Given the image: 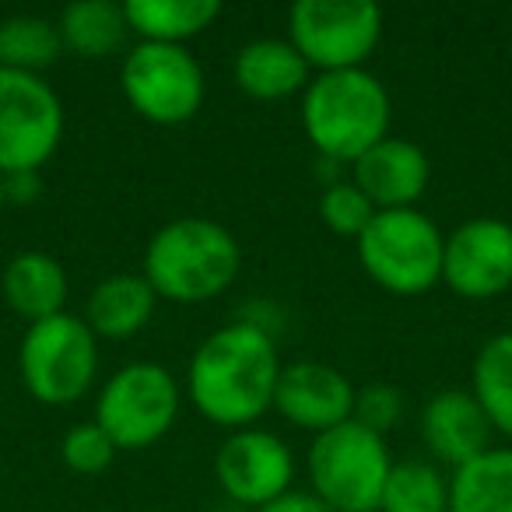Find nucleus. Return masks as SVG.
Wrapping results in <instances>:
<instances>
[{
    "mask_svg": "<svg viewBox=\"0 0 512 512\" xmlns=\"http://www.w3.org/2000/svg\"><path fill=\"white\" fill-rule=\"evenodd\" d=\"M274 407L292 421L295 428H306L323 435L330 428L355 418V386L348 376L323 362H292L281 369Z\"/></svg>",
    "mask_w": 512,
    "mask_h": 512,
    "instance_id": "nucleus-13",
    "label": "nucleus"
},
{
    "mask_svg": "<svg viewBox=\"0 0 512 512\" xmlns=\"http://www.w3.org/2000/svg\"><path fill=\"white\" fill-rule=\"evenodd\" d=\"M116 453H120L116 442L109 439V435L102 432V425H95V421L74 425L71 432L64 435V442H60L64 463L74 470V474H85V477H95V474H102V470L113 467Z\"/></svg>",
    "mask_w": 512,
    "mask_h": 512,
    "instance_id": "nucleus-26",
    "label": "nucleus"
},
{
    "mask_svg": "<svg viewBox=\"0 0 512 512\" xmlns=\"http://www.w3.org/2000/svg\"><path fill=\"white\" fill-rule=\"evenodd\" d=\"M470 393L481 404L491 428L512 439V330L481 344L470 369Z\"/></svg>",
    "mask_w": 512,
    "mask_h": 512,
    "instance_id": "nucleus-22",
    "label": "nucleus"
},
{
    "mask_svg": "<svg viewBox=\"0 0 512 512\" xmlns=\"http://www.w3.org/2000/svg\"><path fill=\"white\" fill-rule=\"evenodd\" d=\"M278 344L260 323H228L214 330L190 358L186 393L207 421L221 428H253V421L274 407L281 376Z\"/></svg>",
    "mask_w": 512,
    "mask_h": 512,
    "instance_id": "nucleus-1",
    "label": "nucleus"
},
{
    "mask_svg": "<svg viewBox=\"0 0 512 512\" xmlns=\"http://www.w3.org/2000/svg\"><path fill=\"white\" fill-rule=\"evenodd\" d=\"M18 372L39 404H78L99 372V337L81 316L71 313L32 323L18 348Z\"/></svg>",
    "mask_w": 512,
    "mask_h": 512,
    "instance_id": "nucleus-6",
    "label": "nucleus"
},
{
    "mask_svg": "<svg viewBox=\"0 0 512 512\" xmlns=\"http://www.w3.org/2000/svg\"><path fill=\"white\" fill-rule=\"evenodd\" d=\"M320 218L334 235L358 242V235H362L365 228H369V221L376 218V207H372V200L358 190L355 179H351V183L334 179L320 197Z\"/></svg>",
    "mask_w": 512,
    "mask_h": 512,
    "instance_id": "nucleus-25",
    "label": "nucleus"
},
{
    "mask_svg": "<svg viewBox=\"0 0 512 512\" xmlns=\"http://www.w3.org/2000/svg\"><path fill=\"white\" fill-rule=\"evenodd\" d=\"M179 383L158 362H130L106 379L95 400V425L116 449H148L169 435L179 418Z\"/></svg>",
    "mask_w": 512,
    "mask_h": 512,
    "instance_id": "nucleus-8",
    "label": "nucleus"
},
{
    "mask_svg": "<svg viewBox=\"0 0 512 512\" xmlns=\"http://www.w3.org/2000/svg\"><path fill=\"white\" fill-rule=\"evenodd\" d=\"M120 85L130 109L158 127H179L204 106V71L186 46L137 43L123 57Z\"/></svg>",
    "mask_w": 512,
    "mask_h": 512,
    "instance_id": "nucleus-9",
    "label": "nucleus"
},
{
    "mask_svg": "<svg viewBox=\"0 0 512 512\" xmlns=\"http://www.w3.org/2000/svg\"><path fill=\"white\" fill-rule=\"evenodd\" d=\"M8 204V186H4V172H0V207Z\"/></svg>",
    "mask_w": 512,
    "mask_h": 512,
    "instance_id": "nucleus-30",
    "label": "nucleus"
},
{
    "mask_svg": "<svg viewBox=\"0 0 512 512\" xmlns=\"http://www.w3.org/2000/svg\"><path fill=\"white\" fill-rule=\"evenodd\" d=\"M242 249L214 218H176L151 235L144 249V281L158 299L207 302L235 281Z\"/></svg>",
    "mask_w": 512,
    "mask_h": 512,
    "instance_id": "nucleus-3",
    "label": "nucleus"
},
{
    "mask_svg": "<svg viewBox=\"0 0 512 512\" xmlns=\"http://www.w3.org/2000/svg\"><path fill=\"white\" fill-rule=\"evenodd\" d=\"M214 477L232 502L264 509L292 491L295 460L285 439L264 428H235L214 456Z\"/></svg>",
    "mask_w": 512,
    "mask_h": 512,
    "instance_id": "nucleus-11",
    "label": "nucleus"
},
{
    "mask_svg": "<svg viewBox=\"0 0 512 512\" xmlns=\"http://www.w3.org/2000/svg\"><path fill=\"white\" fill-rule=\"evenodd\" d=\"M446 235L418 207L376 211L358 235V264L393 295H425L442 281Z\"/></svg>",
    "mask_w": 512,
    "mask_h": 512,
    "instance_id": "nucleus-4",
    "label": "nucleus"
},
{
    "mask_svg": "<svg viewBox=\"0 0 512 512\" xmlns=\"http://www.w3.org/2000/svg\"><path fill=\"white\" fill-rule=\"evenodd\" d=\"M155 288L144 281V274H109L88 295V306L81 320L88 323L95 337L106 341H127L141 334L155 316Z\"/></svg>",
    "mask_w": 512,
    "mask_h": 512,
    "instance_id": "nucleus-17",
    "label": "nucleus"
},
{
    "mask_svg": "<svg viewBox=\"0 0 512 512\" xmlns=\"http://www.w3.org/2000/svg\"><path fill=\"white\" fill-rule=\"evenodd\" d=\"M390 467L386 435L358 425L355 418L316 435L309 449L313 495L334 512H379Z\"/></svg>",
    "mask_w": 512,
    "mask_h": 512,
    "instance_id": "nucleus-5",
    "label": "nucleus"
},
{
    "mask_svg": "<svg viewBox=\"0 0 512 512\" xmlns=\"http://www.w3.org/2000/svg\"><path fill=\"white\" fill-rule=\"evenodd\" d=\"M390 92L365 67L316 74L302 92V130L327 162H351L390 137Z\"/></svg>",
    "mask_w": 512,
    "mask_h": 512,
    "instance_id": "nucleus-2",
    "label": "nucleus"
},
{
    "mask_svg": "<svg viewBox=\"0 0 512 512\" xmlns=\"http://www.w3.org/2000/svg\"><path fill=\"white\" fill-rule=\"evenodd\" d=\"M64 137V102L39 74L0 67V172H39Z\"/></svg>",
    "mask_w": 512,
    "mask_h": 512,
    "instance_id": "nucleus-10",
    "label": "nucleus"
},
{
    "mask_svg": "<svg viewBox=\"0 0 512 512\" xmlns=\"http://www.w3.org/2000/svg\"><path fill=\"white\" fill-rule=\"evenodd\" d=\"M4 186H8V204H32L43 193L39 172H11L4 176Z\"/></svg>",
    "mask_w": 512,
    "mask_h": 512,
    "instance_id": "nucleus-29",
    "label": "nucleus"
},
{
    "mask_svg": "<svg viewBox=\"0 0 512 512\" xmlns=\"http://www.w3.org/2000/svg\"><path fill=\"white\" fill-rule=\"evenodd\" d=\"M235 85L260 102L292 99L309 88V64L292 39H253L235 53Z\"/></svg>",
    "mask_w": 512,
    "mask_h": 512,
    "instance_id": "nucleus-16",
    "label": "nucleus"
},
{
    "mask_svg": "<svg viewBox=\"0 0 512 512\" xmlns=\"http://www.w3.org/2000/svg\"><path fill=\"white\" fill-rule=\"evenodd\" d=\"M60 43L67 50H74L78 57L102 60L109 53H116L130 36L127 15H123V4L113 0H74L60 11Z\"/></svg>",
    "mask_w": 512,
    "mask_h": 512,
    "instance_id": "nucleus-20",
    "label": "nucleus"
},
{
    "mask_svg": "<svg viewBox=\"0 0 512 512\" xmlns=\"http://www.w3.org/2000/svg\"><path fill=\"white\" fill-rule=\"evenodd\" d=\"M355 186L372 200L376 211H397L414 207L432 179V162L414 141L386 137L369 148L355 165Z\"/></svg>",
    "mask_w": 512,
    "mask_h": 512,
    "instance_id": "nucleus-14",
    "label": "nucleus"
},
{
    "mask_svg": "<svg viewBox=\"0 0 512 512\" xmlns=\"http://www.w3.org/2000/svg\"><path fill=\"white\" fill-rule=\"evenodd\" d=\"M404 414V400H400L397 386L386 383H372L365 390H355V421L372 432L386 435Z\"/></svg>",
    "mask_w": 512,
    "mask_h": 512,
    "instance_id": "nucleus-27",
    "label": "nucleus"
},
{
    "mask_svg": "<svg viewBox=\"0 0 512 512\" xmlns=\"http://www.w3.org/2000/svg\"><path fill=\"white\" fill-rule=\"evenodd\" d=\"M442 285L463 299H495L512 288V225L502 218H470L446 235Z\"/></svg>",
    "mask_w": 512,
    "mask_h": 512,
    "instance_id": "nucleus-12",
    "label": "nucleus"
},
{
    "mask_svg": "<svg viewBox=\"0 0 512 512\" xmlns=\"http://www.w3.org/2000/svg\"><path fill=\"white\" fill-rule=\"evenodd\" d=\"M288 39L309 71H355L383 39V8L372 0H299L288 11Z\"/></svg>",
    "mask_w": 512,
    "mask_h": 512,
    "instance_id": "nucleus-7",
    "label": "nucleus"
},
{
    "mask_svg": "<svg viewBox=\"0 0 512 512\" xmlns=\"http://www.w3.org/2000/svg\"><path fill=\"white\" fill-rule=\"evenodd\" d=\"M491 421L470 390H439L421 411V439L432 456L460 470L491 449Z\"/></svg>",
    "mask_w": 512,
    "mask_h": 512,
    "instance_id": "nucleus-15",
    "label": "nucleus"
},
{
    "mask_svg": "<svg viewBox=\"0 0 512 512\" xmlns=\"http://www.w3.org/2000/svg\"><path fill=\"white\" fill-rule=\"evenodd\" d=\"M130 32L141 43L186 46V39L207 32L221 15L218 0H127L123 4Z\"/></svg>",
    "mask_w": 512,
    "mask_h": 512,
    "instance_id": "nucleus-19",
    "label": "nucleus"
},
{
    "mask_svg": "<svg viewBox=\"0 0 512 512\" xmlns=\"http://www.w3.org/2000/svg\"><path fill=\"white\" fill-rule=\"evenodd\" d=\"M0 292L8 299V306L15 309L22 320L43 323L64 313L67 292L71 281L67 271L60 267V260H53L50 253H18L0 278Z\"/></svg>",
    "mask_w": 512,
    "mask_h": 512,
    "instance_id": "nucleus-18",
    "label": "nucleus"
},
{
    "mask_svg": "<svg viewBox=\"0 0 512 512\" xmlns=\"http://www.w3.org/2000/svg\"><path fill=\"white\" fill-rule=\"evenodd\" d=\"M256 512H334L323 498H316L313 491H285L281 498H274L271 505Z\"/></svg>",
    "mask_w": 512,
    "mask_h": 512,
    "instance_id": "nucleus-28",
    "label": "nucleus"
},
{
    "mask_svg": "<svg viewBox=\"0 0 512 512\" xmlns=\"http://www.w3.org/2000/svg\"><path fill=\"white\" fill-rule=\"evenodd\" d=\"M60 32L39 15H11L0 22V67L39 74L60 57Z\"/></svg>",
    "mask_w": 512,
    "mask_h": 512,
    "instance_id": "nucleus-24",
    "label": "nucleus"
},
{
    "mask_svg": "<svg viewBox=\"0 0 512 512\" xmlns=\"http://www.w3.org/2000/svg\"><path fill=\"white\" fill-rule=\"evenodd\" d=\"M379 512H449V481L428 460L393 463Z\"/></svg>",
    "mask_w": 512,
    "mask_h": 512,
    "instance_id": "nucleus-23",
    "label": "nucleus"
},
{
    "mask_svg": "<svg viewBox=\"0 0 512 512\" xmlns=\"http://www.w3.org/2000/svg\"><path fill=\"white\" fill-rule=\"evenodd\" d=\"M449 512H512V449H488L456 470Z\"/></svg>",
    "mask_w": 512,
    "mask_h": 512,
    "instance_id": "nucleus-21",
    "label": "nucleus"
}]
</instances>
